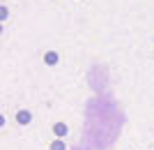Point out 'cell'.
Here are the masks:
<instances>
[{"instance_id": "obj_1", "label": "cell", "mask_w": 154, "mask_h": 150, "mask_svg": "<svg viewBox=\"0 0 154 150\" xmlns=\"http://www.w3.org/2000/svg\"><path fill=\"white\" fill-rule=\"evenodd\" d=\"M16 120H19L21 125H28V123L32 120V116H30L28 111H19V113H16Z\"/></svg>"}, {"instance_id": "obj_2", "label": "cell", "mask_w": 154, "mask_h": 150, "mask_svg": "<svg viewBox=\"0 0 154 150\" xmlns=\"http://www.w3.org/2000/svg\"><path fill=\"white\" fill-rule=\"evenodd\" d=\"M53 132H55V136H64V134H67V125L58 123L55 127H53Z\"/></svg>"}, {"instance_id": "obj_3", "label": "cell", "mask_w": 154, "mask_h": 150, "mask_svg": "<svg viewBox=\"0 0 154 150\" xmlns=\"http://www.w3.org/2000/svg\"><path fill=\"white\" fill-rule=\"evenodd\" d=\"M51 150H64V141H53Z\"/></svg>"}]
</instances>
